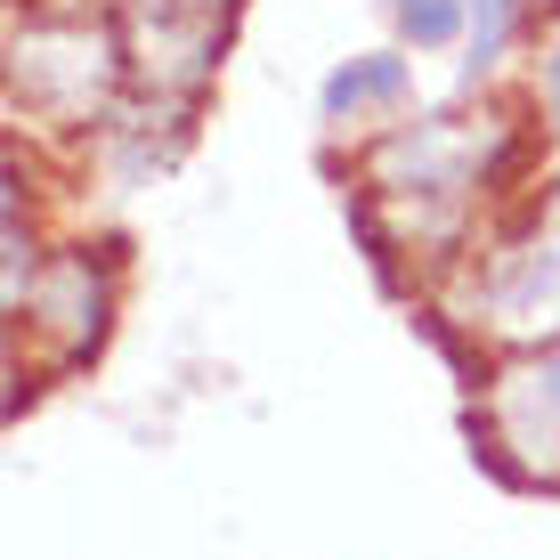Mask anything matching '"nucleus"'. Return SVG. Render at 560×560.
Returning <instances> with one entry per match:
<instances>
[{
    "label": "nucleus",
    "instance_id": "f257e3e1",
    "mask_svg": "<svg viewBox=\"0 0 560 560\" xmlns=\"http://www.w3.org/2000/svg\"><path fill=\"white\" fill-rule=\"evenodd\" d=\"M398 82H407V73H398V57H365V66H350V73H334V82H325V114H358L365 98H390Z\"/></svg>",
    "mask_w": 560,
    "mask_h": 560
},
{
    "label": "nucleus",
    "instance_id": "f03ea898",
    "mask_svg": "<svg viewBox=\"0 0 560 560\" xmlns=\"http://www.w3.org/2000/svg\"><path fill=\"white\" fill-rule=\"evenodd\" d=\"M390 9H398V25H407L422 49H439V42H455V33H463L471 0H390Z\"/></svg>",
    "mask_w": 560,
    "mask_h": 560
},
{
    "label": "nucleus",
    "instance_id": "7ed1b4c3",
    "mask_svg": "<svg viewBox=\"0 0 560 560\" xmlns=\"http://www.w3.org/2000/svg\"><path fill=\"white\" fill-rule=\"evenodd\" d=\"M545 106L560 114V49H552V66H545Z\"/></svg>",
    "mask_w": 560,
    "mask_h": 560
},
{
    "label": "nucleus",
    "instance_id": "20e7f679",
    "mask_svg": "<svg viewBox=\"0 0 560 560\" xmlns=\"http://www.w3.org/2000/svg\"><path fill=\"white\" fill-rule=\"evenodd\" d=\"M545 398H552V407H560V358L545 365Z\"/></svg>",
    "mask_w": 560,
    "mask_h": 560
}]
</instances>
